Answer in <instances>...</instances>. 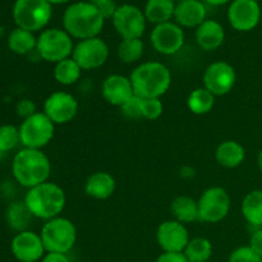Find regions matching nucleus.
Segmentation results:
<instances>
[{
	"label": "nucleus",
	"mask_w": 262,
	"mask_h": 262,
	"mask_svg": "<svg viewBox=\"0 0 262 262\" xmlns=\"http://www.w3.org/2000/svg\"><path fill=\"white\" fill-rule=\"evenodd\" d=\"M105 18L99 7L90 2H78L71 4L63 15L64 30L72 38L86 40L97 37L104 28Z\"/></svg>",
	"instance_id": "f03ea898"
},
{
	"label": "nucleus",
	"mask_w": 262,
	"mask_h": 262,
	"mask_svg": "<svg viewBox=\"0 0 262 262\" xmlns=\"http://www.w3.org/2000/svg\"><path fill=\"white\" fill-rule=\"evenodd\" d=\"M101 95L107 104L120 107L136 94L129 77L115 73L104 79L101 84Z\"/></svg>",
	"instance_id": "a211bd4d"
},
{
	"label": "nucleus",
	"mask_w": 262,
	"mask_h": 262,
	"mask_svg": "<svg viewBox=\"0 0 262 262\" xmlns=\"http://www.w3.org/2000/svg\"><path fill=\"white\" fill-rule=\"evenodd\" d=\"M204 2L210 5H214V7H219V5L227 4V3H229L230 0H204Z\"/></svg>",
	"instance_id": "a19ab883"
},
{
	"label": "nucleus",
	"mask_w": 262,
	"mask_h": 262,
	"mask_svg": "<svg viewBox=\"0 0 262 262\" xmlns=\"http://www.w3.org/2000/svg\"><path fill=\"white\" fill-rule=\"evenodd\" d=\"M46 252L68 253L77 241V228L67 217H54L42 225L40 232Z\"/></svg>",
	"instance_id": "39448f33"
},
{
	"label": "nucleus",
	"mask_w": 262,
	"mask_h": 262,
	"mask_svg": "<svg viewBox=\"0 0 262 262\" xmlns=\"http://www.w3.org/2000/svg\"><path fill=\"white\" fill-rule=\"evenodd\" d=\"M140 100V96L135 95L124 105H122L120 110H122L123 115H125L127 118H130V119H140V118H142L141 117Z\"/></svg>",
	"instance_id": "f704fd0d"
},
{
	"label": "nucleus",
	"mask_w": 262,
	"mask_h": 262,
	"mask_svg": "<svg viewBox=\"0 0 262 262\" xmlns=\"http://www.w3.org/2000/svg\"><path fill=\"white\" fill-rule=\"evenodd\" d=\"M3 156H4V155H2V154H0V159H2V158H3Z\"/></svg>",
	"instance_id": "49530a36"
},
{
	"label": "nucleus",
	"mask_w": 262,
	"mask_h": 262,
	"mask_svg": "<svg viewBox=\"0 0 262 262\" xmlns=\"http://www.w3.org/2000/svg\"><path fill=\"white\" fill-rule=\"evenodd\" d=\"M196 42L204 51H214L224 43V27L217 20L206 19L196 28Z\"/></svg>",
	"instance_id": "aec40b11"
},
{
	"label": "nucleus",
	"mask_w": 262,
	"mask_h": 262,
	"mask_svg": "<svg viewBox=\"0 0 262 262\" xmlns=\"http://www.w3.org/2000/svg\"><path fill=\"white\" fill-rule=\"evenodd\" d=\"M261 262H262V261H261Z\"/></svg>",
	"instance_id": "09e8293b"
},
{
	"label": "nucleus",
	"mask_w": 262,
	"mask_h": 262,
	"mask_svg": "<svg viewBox=\"0 0 262 262\" xmlns=\"http://www.w3.org/2000/svg\"><path fill=\"white\" fill-rule=\"evenodd\" d=\"M255 2H257V3H258V2H261V0H255Z\"/></svg>",
	"instance_id": "de8ad7c7"
},
{
	"label": "nucleus",
	"mask_w": 262,
	"mask_h": 262,
	"mask_svg": "<svg viewBox=\"0 0 262 262\" xmlns=\"http://www.w3.org/2000/svg\"><path fill=\"white\" fill-rule=\"evenodd\" d=\"M12 174L19 186L33 188L50 178V159L42 150L23 147L13 158Z\"/></svg>",
	"instance_id": "f257e3e1"
},
{
	"label": "nucleus",
	"mask_w": 262,
	"mask_h": 262,
	"mask_svg": "<svg viewBox=\"0 0 262 262\" xmlns=\"http://www.w3.org/2000/svg\"><path fill=\"white\" fill-rule=\"evenodd\" d=\"M78 107L76 97L66 91L53 92L43 102V113L55 125L72 122L78 113Z\"/></svg>",
	"instance_id": "4468645a"
},
{
	"label": "nucleus",
	"mask_w": 262,
	"mask_h": 262,
	"mask_svg": "<svg viewBox=\"0 0 262 262\" xmlns=\"http://www.w3.org/2000/svg\"><path fill=\"white\" fill-rule=\"evenodd\" d=\"M155 262H189L183 252H163Z\"/></svg>",
	"instance_id": "4c0bfd02"
},
{
	"label": "nucleus",
	"mask_w": 262,
	"mask_h": 262,
	"mask_svg": "<svg viewBox=\"0 0 262 262\" xmlns=\"http://www.w3.org/2000/svg\"><path fill=\"white\" fill-rule=\"evenodd\" d=\"M248 246L262 258V228H257V229L253 230Z\"/></svg>",
	"instance_id": "e433bc0d"
},
{
	"label": "nucleus",
	"mask_w": 262,
	"mask_h": 262,
	"mask_svg": "<svg viewBox=\"0 0 262 262\" xmlns=\"http://www.w3.org/2000/svg\"><path fill=\"white\" fill-rule=\"evenodd\" d=\"M246 159V148L238 141H223L215 150V160L220 166L234 169L242 165Z\"/></svg>",
	"instance_id": "4be33fe9"
},
{
	"label": "nucleus",
	"mask_w": 262,
	"mask_h": 262,
	"mask_svg": "<svg viewBox=\"0 0 262 262\" xmlns=\"http://www.w3.org/2000/svg\"><path fill=\"white\" fill-rule=\"evenodd\" d=\"M107 2H112V0H90V3L97 5V7H99V5H101V4H105V3H107Z\"/></svg>",
	"instance_id": "79ce46f5"
},
{
	"label": "nucleus",
	"mask_w": 262,
	"mask_h": 262,
	"mask_svg": "<svg viewBox=\"0 0 262 262\" xmlns=\"http://www.w3.org/2000/svg\"><path fill=\"white\" fill-rule=\"evenodd\" d=\"M199 204L200 220L209 224H216L223 222L230 211V196L223 187L215 186L205 189Z\"/></svg>",
	"instance_id": "1a4fd4ad"
},
{
	"label": "nucleus",
	"mask_w": 262,
	"mask_h": 262,
	"mask_svg": "<svg viewBox=\"0 0 262 262\" xmlns=\"http://www.w3.org/2000/svg\"><path fill=\"white\" fill-rule=\"evenodd\" d=\"M112 20L118 35L122 37V40H127L142 37L147 19L140 8L130 4H123L118 7Z\"/></svg>",
	"instance_id": "f8f14e48"
},
{
	"label": "nucleus",
	"mask_w": 262,
	"mask_h": 262,
	"mask_svg": "<svg viewBox=\"0 0 262 262\" xmlns=\"http://www.w3.org/2000/svg\"><path fill=\"white\" fill-rule=\"evenodd\" d=\"M99 9H100V12H101V14L104 15L105 19H109V18L114 17L118 7H117V4H115L114 0H112V2H107V3H105V4L99 5Z\"/></svg>",
	"instance_id": "58836bf2"
},
{
	"label": "nucleus",
	"mask_w": 262,
	"mask_h": 262,
	"mask_svg": "<svg viewBox=\"0 0 262 262\" xmlns=\"http://www.w3.org/2000/svg\"><path fill=\"white\" fill-rule=\"evenodd\" d=\"M170 211L174 220H177V222L182 223L184 225L200 220L197 200L192 199L189 196H184V194L177 196L171 201Z\"/></svg>",
	"instance_id": "5701e85b"
},
{
	"label": "nucleus",
	"mask_w": 262,
	"mask_h": 262,
	"mask_svg": "<svg viewBox=\"0 0 262 262\" xmlns=\"http://www.w3.org/2000/svg\"><path fill=\"white\" fill-rule=\"evenodd\" d=\"M129 79L137 96L161 99L171 86V72L160 61H145L133 69Z\"/></svg>",
	"instance_id": "20e7f679"
},
{
	"label": "nucleus",
	"mask_w": 262,
	"mask_h": 262,
	"mask_svg": "<svg viewBox=\"0 0 262 262\" xmlns=\"http://www.w3.org/2000/svg\"><path fill=\"white\" fill-rule=\"evenodd\" d=\"M55 135V124L43 112H37L19 125L20 145L26 148L42 150Z\"/></svg>",
	"instance_id": "6e6552de"
},
{
	"label": "nucleus",
	"mask_w": 262,
	"mask_h": 262,
	"mask_svg": "<svg viewBox=\"0 0 262 262\" xmlns=\"http://www.w3.org/2000/svg\"><path fill=\"white\" fill-rule=\"evenodd\" d=\"M51 4L46 0H17L13 7V18L17 27L36 32L50 22Z\"/></svg>",
	"instance_id": "0eeeda50"
},
{
	"label": "nucleus",
	"mask_w": 262,
	"mask_h": 262,
	"mask_svg": "<svg viewBox=\"0 0 262 262\" xmlns=\"http://www.w3.org/2000/svg\"><path fill=\"white\" fill-rule=\"evenodd\" d=\"M215 100L216 97L205 89L204 86L194 89L187 99V106L189 112L194 115H205L209 114L215 106Z\"/></svg>",
	"instance_id": "bb28decb"
},
{
	"label": "nucleus",
	"mask_w": 262,
	"mask_h": 262,
	"mask_svg": "<svg viewBox=\"0 0 262 262\" xmlns=\"http://www.w3.org/2000/svg\"><path fill=\"white\" fill-rule=\"evenodd\" d=\"M140 107L141 117L146 120H156L163 115L164 104L159 97H148L143 99L140 97Z\"/></svg>",
	"instance_id": "473e14b6"
},
{
	"label": "nucleus",
	"mask_w": 262,
	"mask_h": 262,
	"mask_svg": "<svg viewBox=\"0 0 262 262\" xmlns=\"http://www.w3.org/2000/svg\"><path fill=\"white\" fill-rule=\"evenodd\" d=\"M262 258L250 246H242L238 247L230 253L228 262H261Z\"/></svg>",
	"instance_id": "72a5a7b5"
},
{
	"label": "nucleus",
	"mask_w": 262,
	"mask_h": 262,
	"mask_svg": "<svg viewBox=\"0 0 262 262\" xmlns=\"http://www.w3.org/2000/svg\"><path fill=\"white\" fill-rule=\"evenodd\" d=\"M5 217H7L8 225L17 233L28 230V225L33 219L32 214L27 209L25 202H13L7 209Z\"/></svg>",
	"instance_id": "c85d7f7f"
},
{
	"label": "nucleus",
	"mask_w": 262,
	"mask_h": 262,
	"mask_svg": "<svg viewBox=\"0 0 262 262\" xmlns=\"http://www.w3.org/2000/svg\"><path fill=\"white\" fill-rule=\"evenodd\" d=\"M20 143L19 128L13 124L0 125V154L10 152Z\"/></svg>",
	"instance_id": "2f4dec72"
},
{
	"label": "nucleus",
	"mask_w": 262,
	"mask_h": 262,
	"mask_svg": "<svg viewBox=\"0 0 262 262\" xmlns=\"http://www.w3.org/2000/svg\"><path fill=\"white\" fill-rule=\"evenodd\" d=\"M204 87L209 90L215 97L228 95L237 82V73L234 67L224 60H217L207 66L205 69Z\"/></svg>",
	"instance_id": "9b49d317"
},
{
	"label": "nucleus",
	"mask_w": 262,
	"mask_h": 262,
	"mask_svg": "<svg viewBox=\"0 0 262 262\" xmlns=\"http://www.w3.org/2000/svg\"><path fill=\"white\" fill-rule=\"evenodd\" d=\"M72 58L82 71H94L104 66L109 59V46L102 38L91 37L74 45Z\"/></svg>",
	"instance_id": "9d476101"
},
{
	"label": "nucleus",
	"mask_w": 262,
	"mask_h": 262,
	"mask_svg": "<svg viewBox=\"0 0 262 262\" xmlns=\"http://www.w3.org/2000/svg\"><path fill=\"white\" fill-rule=\"evenodd\" d=\"M74 43L71 35L66 30L49 28L42 31L37 37L36 51L42 60L49 63H59L73 54Z\"/></svg>",
	"instance_id": "423d86ee"
},
{
	"label": "nucleus",
	"mask_w": 262,
	"mask_h": 262,
	"mask_svg": "<svg viewBox=\"0 0 262 262\" xmlns=\"http://www.w3.org/2000/svg\"><path fill=\"white\" fill-rule=\"evenodd\" d=\"M261 8L255 0H233L228 9V20L235 31L248 32L257 27Z\"/></svg>",
	"instance_id": "2eb2a0df"
},
{
	"label": "nucleus",
	"mask_w": 262,
	"mask_h": 262,
	"mask_svg": "<svg viewBox=\"0 0 262 262\" xmlns=\"http://www.w3.org/2000/svg\"><path fill=\"white\" fill-rule=\"evenodd\" d=\"M212 243L207 238L196 237L189 239L184 256L189 262H207L212 256Z\"/></svg>",
	"instance_id": "c756f323"
},
{
	"label": "nucleus",
	"mask_w": 262,
	"mask_h": 262,
	"mask_svg": "<svg viewBox=\"0 0 262 262\" xmlns=\"http://www.w3.org/2000/svg\"><path fill=\"white\" fill-rule=\"evenodd\" d=\"M174 0H147L145 5V17L148 22L154 25L170 22L176 12Z\"/></svg>",
	"instance_id": "b1692460"
},
{
	"label": "nucleus",
	"mask_w": 262,
	"mask_h": 262,
	"mask_svg": "<svg viewBox=\"0 0 262 262\" xmlns=\"http://www.w3.org/2000/svg\"><path fill=\"white\" fill-rule=\"evenodd\" d=\"M174 2H178V3H181V2H184V0H174Z\"/></svg>",
	"instance_id": "a18cd8bd"
},
{
	"label": "nucleus",
	"mask_w": 262,
	"mask_h": 262,
	"mask_svg": "<svg viewBox=\"0 0 262 262\" xmlns=\"http://www.w3.org/2000/svg\"><path fill=\"white\" fill-rule=\"evenodd\" d=\"M117 183L107 171H95L84 183V193L94 200H107L114 194Z\"/></svg>",
	"instance_id": "412c9836"
},
{
	"label": "nucleus",
	"mask_w": 262,
	"mask_h": 262,
	"mask_svg": "<svg viewBox=\"0 0 262 262\" xmlns=\"http://www.w3.org/2000/svg\"><path fill=\"white\" fill-rule=\"evenodd\" d=\"M36 45L37 38L35 37L33 32L23 28H14L8 36V48L17 55H28L36 50Z\"/></svg>",
	"instance_id": "a878e982"
},
{
	"label": "nucleus",
	"mask_w": 262,
	"mask_h": 262,
	"mask_svg": "<svg viewBox=\"0 0 262 262\" xmlns=\"http://www.w3.org/2000/svg\"><path fill=\"white\" fill-rule=\"evenodd\" d=\"M257 164H258V168H260L262 171V150L260 151V154H258L257 156Z\"/></svg>",
	"instance_id": "c03bdc74"
},
{
	"label": "nucleus",
	"mask_w": 262,
	"mask_h": 262,
	"mask_svg": "<svg viewBox=\"0 0 262 262\" xmlns=\"http://www.w3.org/2000/svg\"><path fill=\"white\" fill-rule=\"evenodd\" d=\"M82 69L73 58H67L54 67V78L63 86H72L81 78Z\"/></svg>",
	"instance_id": "cd10ccee"
},
{
	"label": "nucleus",
	"mask_w": 262,
	"mask_h": 262,
	"mask_svg": "<svg viewBox=\"0 0 262 262\" xmlns=\"http://www.w3.org/2000/svg\"><path fill=\"white\" fill-rule=\"evenodd\" d=\"M174 19L182 28H197L206 20V7L201 0H184L177 3Z\"/></svg>",
	"instance_id": "6ab92c4d"
},
{
	"label": "nucleus",
	"mask_w": 262,
	"mask_h": 262,
	"mask_svg": "<svg viewBox=\"0 0 262 262\" xmlns=\"http://www.w3.org/2000/svg\"><path fill=\"white\" fill-rule=\"evenodd\" d=\"M188 229L177 220H165L156 230V241L163 252H183L189 242Z\"/></svg>",
	"instance_id": "dca6fc26"
},
{
	"label": "nucleus",
	"mask_w": 262,
	"mask_h": 262,
	"mask_svg": "<svg viewBox=\"0 0 262 262\" xmlns=\"http://www.w3.org/2000/svg\"><path fill=\"white\" fill-rule=\"evenodd\" d=\"M23 202L33 217L48 222L60 216L66 207L67 196L59 184L48 181L27 189Z\"/></svg>",
	"instance_id": "7ed1b4c3"
},
{
	"label": "nucleus",
	"mask_w": 262,
	"mask_h": 262,
	"mask_svg": "<svg viewBox=\"0 0 262 262\" xmlns=\"http://www.w3.org/2000/svg\"><path fill=\"white\" fill-rule=\"evenodd\" d=\"M145 51V43L142 38H127L122 40L118 45L117 55L120 61L125 64L137 63L143 55Z\"/></svg>",
	"instance_id": "7c9ffc66"
},
{
	"label": "nucleus",
	"mask_w": 262,
	"mask_h": 262,
	"mask_svg": "<svg viewBox=\"0 0 262 262\" xmlns=\"http://www.w3.org/2000/svg\"><path fill=\"white\" fill-rule=\"evenodd\" d=\"M241 211L248 224L255 228L262 227V189H255L246 194Z\"/></svg>",
	"instance_id": "393cba45"
},
{
	"label": "nucleus",
	"mask_w": 262,
	"mask_h": 262,
	"mask_svg": "<svg viewBox=\"0 0 262 262\" xmlns=\"http://www.w3.org/2000/svg\"><path fill=\"white\" fill-rule=\"evenodd\" d=\"M10 251L19 262H37L42 260L46 253L40 234L30 229L14 235L10 243Z\"/></svg>",
	"instance_id": "f3484780"
},
{
	"label": "nucleus",
	"mask_w": 262,
	"mask_h": 262,
	"mask_svg": "<svg viewBox=\"0 0 262 262\" xmlns=\"http://www.w3.org/2000/svg\"><path fill=\"white\" fill-rule=\"evenodd\" d=\"M50 4H64V3H68L69 0H46Z\"/></svg>",
	"instance_id": "37998d69"
},
{
	"label": "nucleus",
	"mask_w": 262,
	"mask_h": 262,
	"mask_svg": "<svg viewBox=\"0 0 262 262\" xmlns=\"http://www.w3.org/2000/svg\"><path fill=\"white\" fill-rule=\"evenodd\" d=\"M41 262H71L66 253H54L46 252Z\"/></svg>",
	"instance_id": "ea45409f"
},
{
	"label": "nucleus",
	"mask_w": 262,
	"mask_h": 262,
	"mask_svg": "<svg viewBox=\"0 0 262 262\" xmlns=\"http://www.w3.org/2000/svg\"><path fill=\"white\" fill-rule=\"evenodd\" d=\"M152 48L161 55H174L179 53L184 45L183 28L176 22H165L156 25L150 35Z\"/></svg>",
	"instance_id": "ddd939ff"
},
{
	"label": "nucleus",
	"mask_w": 262,
	"mask_h": 262,
	"mask_svg": "<svg viewBox=\"0 0 262 262\" xmlns=\"http://www.w3.org/2000/svg\"><path fill=\"white\" fill-rule=\"evenodd\" d=\"M15 112H17L18 117L22 118L23 120L30 118L31 115L36 114L37 109H36V104L30 99H22L17 102L15 105Z\"/></svg>",
	"instance_id": "c9c22d12"
}]
</instances>
